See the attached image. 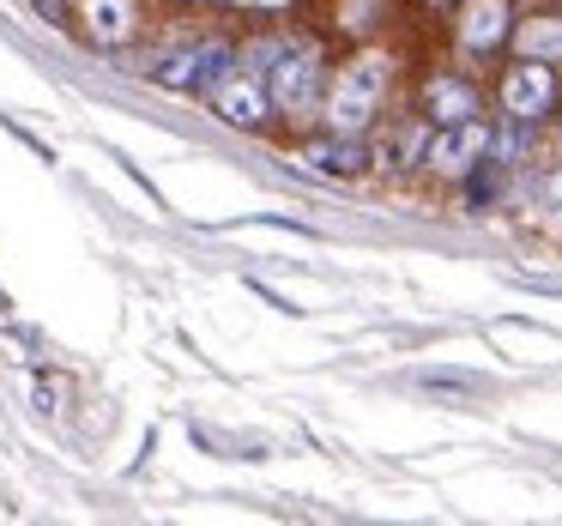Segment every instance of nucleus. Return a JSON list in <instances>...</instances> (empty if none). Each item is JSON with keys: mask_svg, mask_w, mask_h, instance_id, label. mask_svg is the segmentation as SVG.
Returning <instances> with one entry per match:
<instances>
[{"mask_svg": "<svg viewBox=\"0 0 562 526\" xmlns=\"http://www.w3.org/2000/svg\"><path fill=\"white\" fill-rule=\"evenodd\" d=\"M393 79V61L387 55H357L351 67H339L327 91V134H363L375 122V103Z\"/></svg>", "mask_w": 562, "mask_h": 526, "instance_id": "f257e3e1", "label": "nucleus"}, {"mask_svg": "<svg viewBox=\"0 0 562 526\" xmlns=\"http://www.w3.org/2000/svg\"><path fill=\"white\" fill-rule=\"evenodd\" d=\"M272 103H279L284 115H308L321 103V61L315 49H303V43H284L279 55H272V79H267Z\"/></svg>", "mask_w": 562, "mask_h": 526, "instance_id": "f03ea898", "label": "nucleus"}, {"mask_svg": "<svg viewBox=\"0 0 562 526\" xmlns=\"http://www.w3.org/2000/svg\"><path fill=\"white\" fill-rule=\"evenodd\" d=\"M490 139H496V134H490L477 115H472V122H448L441 134H429L424 164H429L436 176H472L477 164L490 158Z\"/></svg>", "mask_w": 562, "mask_h": 526, "instance_id": "7ed1b4c3", "label": "nucleus"}, {"mask_svg": "<svg viewBox=\"0 0 562 526\" xmlns=\"http://www.w3.org/2000/svg\"><path fill=\"white\" fill-rule=\"evenodd\" d=\"M550 103H557V74H550V61L508 67V79H502V110L520 115V122H538Z\"/></svg>", "mask_w": 562, "mask_h": 526, "instance_id": "20e7f679", "label": "nucleus"}, {"mask_svg": "<svg viewBox=\"0 0 562 526\" xmlns=\"http://www.w3.org/2000/svg\"><path fill=\"white\" fill-rule=\"evenodd\" d=\"M158 79L170 91H218L224 79H231V49H224V43H200V49H188L176 67H164Z\"/></svg>", "mask_w": 562, "mask_h": 526, "instance_id": "39448f33", "label": "nucleus"}, {"mask_svg": "<svg viewBox=\"0 0 562 526\" xmlns=\"http://www.w3.org/2000/svg\"><path fill=\"white\" fill-rule=\"evenodd\" d=\"M296 164L315 170V176H333V182H351V176L369 170V152L357 146V134H327V139H315V146L296 152Z\"/></svg>", "mask_w": 562, "mask_h": 526, "instance_id": "423d86ee", "label": "nucleus"}, {"mask_svg": "<svg viewBox=\"0 0 562 526\" xmlns=\"http://www.w3.org/2000/svg\"><path fill=\"white\" fill-rule=\"evenodd\" d=\"M212 98H218V115L231 127H260V122H267V110H272V91L260 86L255 74H231Z\"/></svg>", "mask_w": 562, "mask_h": 526, "instance_id": "0eeeda50", "label": "nucleus"}, {"mask_svg": "<svg viewBox=\"0 0 562 526\" xmlns=\"http://www.w3.org/2000/svg\"><path fill=\"white\" fill-rule=\"evenodd\" d=\"M508 31H514L508 25V0H465L460 7V43L465 49L484 55V49H496Z\"/></svg>", "mask_w": 562, "mask_h": 526, "instance_id": "6e6552de", "label": "nucleus"}, {"mask_svg": "<svg viewBox=\"0 0 562 526\" xmlns=\"http://www.w3.org/2000/svg\"><path fill=\"white\" fill-rule=\"evenodd\" d=\"M424 110H429V122L436 127H448V122H472L477 115V91L465 86V79H429L424 86Z\"/></svg>", "mask_w": 562, "mask_h": 526, "instance_id": "1a4fd4ad", "label": "nucleus"}, {"mask_svg": "<svg viewBox=\"0 0 562 526\" xmlns=\"http://www.w3.org/2000/svg\"><path fill=\"white\" fill-rule=\"evenodd\" d=\"M79 13H86V31L91 43H127L139 25L134 0H79Z\"/></svg>", "mask_w": 562, "mask_h": 526, "instance_id": "9d476101", "label": "nucleus"}, {"mask_svg": "<svg viewBox=\"0 0 562 526\" xmlns=\"http://www.w3.org/2000/svg\"><path fill=\"white\" fill-rule=\"evenodd\" d=\"M514 43H520L526 61H562V19H526Z\"/></svg>", "mask_w": 562, "mask_h": 526, "instance_id": "9b49d317", "label": "nucleus"}]
</instances>
